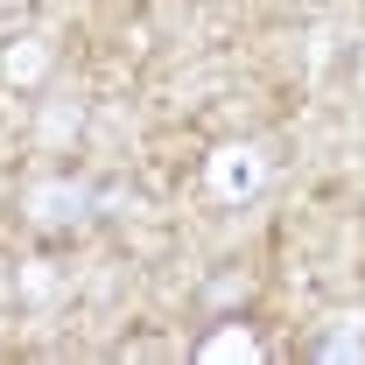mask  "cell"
Instances as JSON below:
<instances>
[{"label":"cell","instance_id":"obj_1","mask_svg":"<svg viewBox=\"0 0 365 365\" xmlns=\"http://www.w3.org/2000/svg\"><path fill=\"white\" fill-rule=\"evenodd\" d=\"M91 204H98V190L78 176H36L29 190H21V211H29V225L43 232H63V225H85Z\"/></svg>","mask_w":365,"mask_h":365},{"label":"cell","instance_id":"obj_2","mask_svg":"<svg viewBox=\"0 0 365 365\" xmlns=\"http://www.w3.org/2000/svg\"><path fill=\"white\" fill-rule=\"evenodd\" d=\"M204 190H211L218 204H246V197H260V190H267V155H260L253 140H225V148H211V162H204Z\"/></svg>","mask_w":365,"mask_h":365},{"label":"cell","instance_id":"obj_3","mask_svg":"<svg viewBox=\"0 0 365 365\" xmlns=\"http://www.w3.org/2000/svg\"><path fill=\"white\" fill-rule=\"evenodd\" d=\"M78 134H85V98H78V91H56V98H43L36 148H43V155H63V148H71Z\"/></svg>","mask_w":365,"mask_h":365},{"label":"cell","instance_id":"obj_4","mask_svg":"<svg viewBox=\"0 0 365 365\" xmlns=\"http://www.w3.org/2000/svg\"><path fill=\"white\" fill-rule=\"evenodd\" d=\"M49 71H56V43H49V36H21V43H7L0 49V78H7V85H43Z\"/></svg>","mask_w":365,"mask_h":365},{"label":"cell","instance_id":"obj_5","mask_svg":"<svg viewBox=\"0 0 365 365\" xmlns=\"http://www.w3.org/2000/svg\"><path fill=\"white\" fill-rule=\"evenodd\" d=\"M317 359L323 365H365V309H344V317H330V330L317 337Z\"/></svg>","mask_w":365,"mask_h":365},{"label":"cell","instance_id":"obj_6","mask_svg":"<svg viewBox=\"0 0 365 365\" xmlns=\"http://www.w3.org/2000/svg\"><path fill=\"white\" fill-rule=\"evenodd\" d=\"M197 359H204V365H253V359H260V337H253L246 323H218V330L197 344Z\"/></svg>","mask_w":365,"mask_h":365},{"label":"cell","instance_id":"obj_7","mask_svg":"<svg viewBox=\"0 0 365 365\" xmlns=\"http://www.w3.org/2000/svg\"><path fill=\"white\" fill-rule=\"evenodd\" d=\"M14 295H21L29 309H49V302L63 295V274L49 267V260H21V267H14Z\"/></svg>","mask_w":365,"mask_h":365},{"label":"cell","instance_id":"obj_8","mask_svg":"<svg viewBox=\"0 0 365 365\" xmlns=\"http://www.w3.org/2000/svg\"><path fill=\"white\" fill-rule=\"evenodd\" d=\"M330 43H337V29H317V36H309V71L330 63Z\"/></svg>","mask_w":365,"mask_h":365},{"label":"cell","instance_id":"obj_9","mask_svg":"<svg viewBox=\"0 0 365 365\" xmlns=\"http://www.w3.org/2000/svg\"><path fill=\"white\" fill-rule=\"evenodd\" d=\"M359 91H365V71H359Z\"/></svg>","mask_w":365,"mask_h":365}]
</instances>
